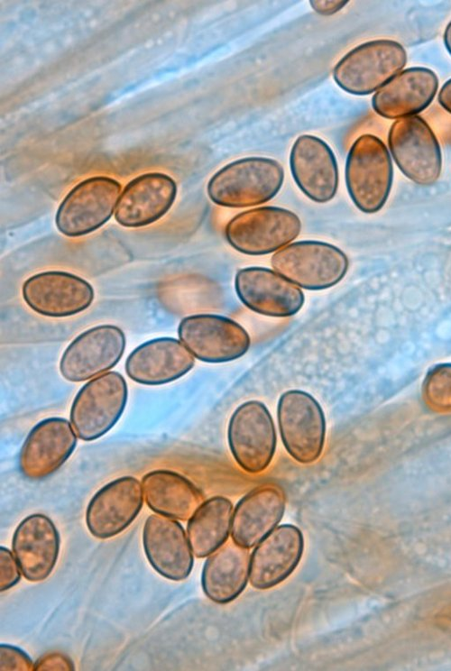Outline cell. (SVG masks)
Returning a JSON list of instances; mask_svg holds the SVG:
<instances>
[{
    "instance_id": "ac0fdd59",
    "label": "cell",
    "mask_w": 451,
    "mask_h": 671,
    "mask_svg": "<svg viewBox=\"0 0 451 671\" xmlns=\"http://www.w3.org/2000/svg\"><path fill=\"white\" fill-rule=\"evenodd\" d=\"M143 547L152 567L164 578L179 582L191 573L194 554L188 535L177 519L150 515L143 525Z\"/></svg>"
},
{
    "instance_id": "3957f363",
    "label": "cell",
    "mask_w": 451,
    "mask_h": 671,
    "mask_svg": "<svg viewBox=\"0 0 451 671\" xmlns=\"http://www.w3.org/2000/svg\"><path fill=\"white\" fill-rule=\"evenodd\" d=\"M408 60L405 48L391 39H376L355 46L333 69L336 84L354 96L375 93L400 72Z\"/></svg>"
},
{
    "instance_id": "f1b7e54d",
    "label": "cell",
    "mask_w": 451,
    "mask_h": 671,
    "mask_svg": "<svg viewBox=\"0 0 451 671\" xmlns=\"http://www.w3.org/2000/svg\"><path fill=\"white\" fill-rule=\"evenodd\" d=\"M0 669L5 670H34L31 657L21 648L7 644L0 646Z\"/></svg>"
},
{
    "instance_id": "ffe728a7",
    "label": "cell",
    "mask_w": 451,
    "mask_h": 671,
    "mask_svg": "<svg viewBox=\"0 0 451 671\" xmlns=\"http://www.w3.org/2000/svg\"><path fill=\"white\" fill-rule=\"evenodd\" d=\"M303 550L304 538L298 527L291 524L276 527L251 555V585L267 590L283 582L298 566Z\"/></svg>"
},
{
    "instance_id": "836d02e7",
    "label": "cell",
    "mask_w": 451,
    "mask_h": 671,
    "mask_svg": "<svg viewBox=\"0 0 451 671\" xmlns=\"http://www.w3.org/2000/svg\"><path fill=\"white\" fill-rule=\"evenodd\" d=\"M444 45L451 56V21L446 24L443 33Z\"/></svg>"
},
{
    "instance_id": "44dd1931",
    "label": "cell",
    "mask_w": 451,
    "mask_h": 671,
    "mask_svg": "<svg viewBox=\"0 0 451 671\" xmlns=\"http://www.w3.org/2000/svg\"><path fill=\"white\" fill-rule=\"evenodd\" d=\"M438 78L426 67L402 69L372 97V107L380 116L398 120L419 115L434 100Z\"/></svg>"
},
{
    "instance_id": "2e32d148",
    "label": "cell",
    "mask_w": 451,
    "mask_h": 671,
    "mask_svg": "<svg viewBox=\"0 0 451 671\" xmlns=\"http://www.w3.org/2000/svg\"><path fill=\"white\" fill-rule=\"evenodd\" d=\"M143 503L142 483L135 477L115 479L90 499L86 510L87 529L97 538H113L131 525Z\"/></svg>"
},
{
    "instance_id": "d6a6232c",
    "label": "cell",
    "mask_w": 451,
    "mask_h": 671,
    "mask_svg": "<svg viewBox=\"0 0 451 671\" xmlns=\"http://www.w3.org/2000/svg\"><path fill=\"white\" fill-rule=\"evenodd\" d=\"M437 102L446 112L451 115V78L438 90Z\"/></svg>"
},
{
    "instance_id": "e0dca14e",
    "label": "cell",
    "mask_w": 451,
    "mask_h": 671,
    "mask_svg": "<svg viewBox=\"0 0 451 671\" xmlns=\"http://www.w3.org/2000/svg\"><path fill=\"white\" fill-rule=\"evenodd\" d=\"M290 168L299 190L316 203L332 200L338 188L337 161L330 146L322 139L302 134L293 142Z\"/></svg>"
},
{
    "instance_id": "603a6c76",
    "label": "cell",
    "mask_w": 451,
    "mask_h": 671,
    "mask_svg": "<svg viewBox=\"0 0 451 671\" xmlns=\"http://www.w3.org/2000/svg\"><path fill=\"white\" fill-rule=\"evenodd\" d=\"M60 547V533L46 515L34 513L16 527L12 550L23 576L30 582L45 580L54 569Z\"/></svg>"
},
{
    "instance_id": "9c48e42d",
    "label": "cell",
    "mask_w": 451,
    "mask_h": 671,
    "mask_svg": "<svg viewBox=\"0 0 451 671\" xmlns=\"http://www.w3.org/2000/svg\"><path fill=\"white\" fill-rule=\"evenodd\" d=\"M227 442L234 459L246 473H260L270 465L277 433L263 402L247 400L234 410L227 426Z\"/></svg>"
},
{
    "instance_id": "9a60e30c",
    "label": "cell",
    "mask_w": 451,
    "mask_h": 671,
    "mask_svg": "<svg viewBox=\"0 0 451 671\" xmlns=\"http://www.w3.org/2000/svg\"><path fill=\"white\" fill-rule=\"evenodd\" d=\"M77 446V435L66 418L52 417L38 422L28 433L18 455V468L27 479L38 481L56 473Z\"/></svg>"
},
{
    "instance_id": "30bf717a",
    "label": "cell",
    "mask_w": 451,
    "mask_h": 671,
    "mask_svg": "<svg viewBox=\"0 0 451 671\" xmlns=\"http://www.w3.org/2000/svg\"><path fill=\"white\" fill-rule=\"evenodd\" d=\"M120 191L121 184L106 176H95L79 182L57 209V229L68 237H80L97 230L115 211Z\"/></svg>"
},
{
    "instance_id": "4dcf8cb0",
    "label": "cell",
    "mask_w": 451,
    "mask_h": 671,
    "mask_svg": "<svg viewBox=\"0 0 451 671\" xmlns=\"http://www.w3.org/2000/svg\"><path fill=\"white\" fill-rule=\"evenodd\" d=\"M72 660L60 652L46 653L34 663V670H74Z\"/></svg>"
},
{
    "instance_id": "6da1fadb",
    "label": "cell",
    "mask_w": 451,
    "mask_h": 671,
    "mask_svg": "<svg viewBox=\"0 0 451 671\" xmlns=\"http://www.w3.org/2000/svg\"><path fill=\"white\" fill-rule=\"evenodd\" d=\"M284 181V170L276 160L251 156L229 162L208 180L207 193L217 206L251 207L272 199Z\"/></svg>"
},
{
    "instance_id": "7c38bea8",
    "label": "cell",
    "mask_w": 451,
    "mask_h": 671,
    "mask_svg": "<svg viewBox=\"0 0 451 671\" xmlns=\"http://www.w3.org/2000/svg\"><path fill=\"white\" fill-rule=\"evenodd\" d=\"M126 340L115 325H99L79 334L64 350L60 361L61 376L72 382L85 381L115 367Z\"/></svg>"
},
{
    "instance_id": "1f68e13d",
    "label": "cell",
    "mask_w": 451,
    "mask_h": 671,
    "mask_svg": "<svg viewBox=\"0 0 451 671\" xmlns=\"http://www.w3.org/2000/svg\"><path fill=\"white\" fill-rule=\"evenodd\" d=\"M312 9L321 15H331L346 5L348 1H309Z\"/></svg>"
},
{
    "instance_id": "52a82bcc",
    "label": "cell",
    "mask_w": 451,
    "mask_h": 671,
    "mask_svg": "<svg viewBox=\"0 0 451 671\" xmlns=\"http://www.w3.org/2000/svg\"><path fill=\"white\" fill-rule=\"evenodd\" d=\"M127 384L118 372H107L85 383L70 408V423L83 441L106 434L120 419L127 402Z\"/></svg>"
},
{
    "instance_id": "cb8c5ba5",
    "label": "cell",
    "mask_w": 451,
    "mask_h": 671,
    "mask_svg": "<svg viewBox=\"0 0 451 671\" xmlns=\"http://www.w3.org/2000/svg\"><path fill=\"white\" fill-rule=\"evenodd\" d=\"M285 507L286 495L281 486L269 483L253 488L234 509L232 539L247 548L254 547L276 528Z\"/></svg>"
},
{
    "instance_id": "83f0119b",
    "label": "cell",
    "mask_w": 451,
    "mask_h": 671,
    "mask_svg": "<svg viewBox=\"0 0 451 671\" xmlns=\"http://www.w3.org/2000/svg\"><path fill=\"white\" fill-rule=\"evenodd\" d=\"M425 404L438 413L451 412V363L433 367L422 385Z\"/></svg>"
},
{
    "instance_id": "7a4b0ae2",
    "label": "cell",
    "mask_w": 451,
    "mask_h": 671,
    "mask_svg": "<svg viewBox=\"0 0 451 671\" xmlns=\"http://www.w3.org/2000/svg\"><path fill=\"white\" fill-rule=\"evenodd\" d=\"M348 195L363 213L374 214L385 205L393 181V165L384 142L364 133L351 145L345 167Z\"/></svg>"
},
{
    "instance_id": "f546056e",
    "label": "cell",
    "mask_w": 451,
    "mask_h": 671,
    "mask_svg": "<svg viewBox=\"0 0 451 671\" xmlns=\"http://www.w3.org/2000/svg\"><path fill=\"white\" fill-rule=\"evenodd\" d=\"M0 590L14 587L21 579L22 571L14 555L6 547H0Z\"/></svg>"
},
{
    "instance_id": "4316f807",
    "label": "cell",
    "mask_w": 451,
    "mask_h": 671,
    "mask_svg": "<svg viewBox=\"0 0 451 671\" xmlns=\"http://www.w3.org/2000/svg\"><path fill=\"white\" fill-rule=\"evenodd\" d=\"M233 503L223 496L204 501L189 519L187 535L195 556H208L231 533Z\"/></svg>"
},
{
    "instance_id": "d6986e66",
    "label": "cell",
    "mask_w": 451,
    "mask_h": 671,
    "mask_svg": "<svg viewBox=\"0 0 451 671\" xmlns=\"http://www.w3.org/2000/svg\"><path fill=\"white\" fill-rule=\"evenodd\" d=\"M177 184L161 172H150L132 179L121 193L115 221L124 227L139 228L153 224L170 209Z\"/></svg>"
},
{
    "instance_id": "5bb4252c",
    "label": "cell",
    "mask_w": 451,
    "mask_h": 671,
    "mask_svg": "<svg viewBox=\"0 0 451 671\" xmlns=\"http://www.w3.org/2000/svg\"><path fill=\"white\" fill-rule=\"evenodd\" d=\"M22 294L34 312L49 317H67L78 314L93 302L92 285L83 278L62 271H47L29 277Z\"/></svg>"
},
{
    "instance_id": "484cf974",
    "label": "cell",
    "mask_w": 451,
    "mask_h": 671,
    "mask_svg": "<svg viewBox=\"0 0 451 671\" xmlns=\"http://www.w3.org/2000/svg\"><path fill=\"white\" fill-rule=\"evenodd\" d=\"M143 497L155 513L188 520L204 501L201 491L188 478L170 470H154L142 479Z\"/></svg>"
},
{
    "instance_id": "4fadbf2b",
    "label": "cell",
    "mask_w": 451,
    "mask_h": 671,
    "mask_svg": "<svg viewBox=\"0 0 451 671\" xmlns=\"http://www.w3.org/2000/svg\"><path fill=\"white\" fill-rule=\"evenodd\" d=\"M235 290L248 309L267 317H292L305 302V295L299 286L266 267L238 270L235 276Z\"/></svg>"
},
{
    "instance_id": "8992f818",
    "label": "cell",
    "mask_w": 451,
    "mask_h": 671,
    "mask_svg": "<svg viewBox=\"0 0 451 671\" xmlns=\"http://www.w3.org/2000/svg\"><path fill=\"white\" fill-rule=\"evenodd\" d=\"M277 418L288 454L300 464L316 462L322 455L327 433L319 402L305 391L289 390L278 400Z\"/></svg>"
},
{
    "instance_id": "8fae6325",
    "label": "cell",
    "mask_w": 451,
    "mask_h": 671,
    "mask_svg": "<svg viewBox=\"0 0 451 671\" xmlns=\"http://www.w3.org/2000/svg\"><path fill=\"white\" fill-rule=\"evenodd\" d=\"M178 336L195 358L209 363L236 360L251 345L249 334L239 323L216 314L185 317L179 324Z\"/></svg>"
},
{
    "instance_id": "7402d4cb",
    "label": "cell",
    "mask_w": 451,
    "mask_h": 671,
    "mask_svg": "<svg viewBox=\"0 0 451 671\" xmlns=\"http://www.w3.org/2000/svg\"><path fill=\"white\" fill-rule=\"evenodd\" d=\"M194 364L195 357L180 340L165 336L138 345L128 355L124 367L133 381L155 386L181 378Z\"/></svg>"
},
{
    "instance_id": "d4e9b609",
    "label": "cell",
    "mask_w": 451,
    "mask_h": 671,
    "mask_svg": "<svg viewBox=\"0 0 451 671\" xmlns=\"http://www.w3.org/2000/svg\"><path fill=\"white\" fill-rule=\"evenodd\" d=\"M251 555L247 547L225 542L210 554L201 573L205 595L219 604L228 603L244 590L250 576Z\"/></svg>"
},
{
    "instance_id": "277c9868",
    "label": "cell",
    "mask_w": 451,
    "mask_h": 671,
    "mask_svg": "<svg viewBox=\"0 0 451 671\" xmlns=\"http://www.w3.org/2000/svg\"><path fill=\"white\" fill-rule=\"evenodd\" d=\"M273 270L300 289L323 290L334 287L349 268L347 255L329 243L316 240L292 242L274 253Z\"/></svg>"
},
{
    "instance_id": "5b68a950",
    "label": "cell",
    "mask_w": 451,
    "mask_h": 671,
    "mask_svg": "<svg viewBox=\"0 0 451 671\" xmlns=\"http://www.w3.org/2000/svg\"><path fill=\"white\" fill-rule=\"evenodd\" d=\"M301 221L291 210L264 206L244 210L231 218L225 237L235 251L246 255L274 253L300 234Z\"/></svg>"
},
{
    "instance_id": "ba28073f",
    "label": "cell",
    "mask_w": 451,
    "mask_h": 671,
    "mask_svg": "<svg viewBox=\"0 0 451 671\" xmlns=\"http://www.w3.org/2000/svg\"><path fill=\"white\" fill-rule=\"evenodd\" d=\"M388 149L402 174L419 186L435 184L441 174L438 140L420 115L395 120L388 132Z\"/></svg>"
}]
</instances>
